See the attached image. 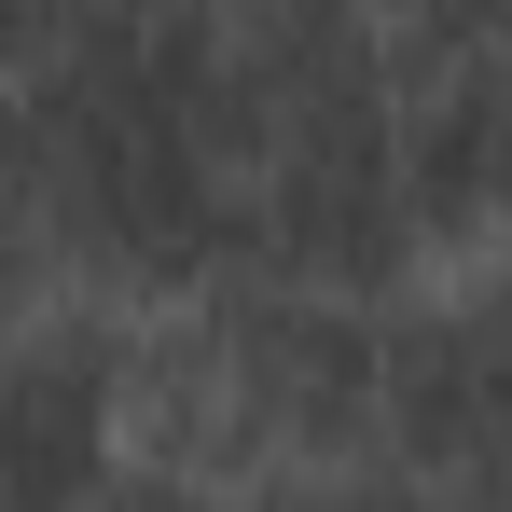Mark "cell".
<instances>
[{
    "label": "cell",
    "mask_w": 512,
    "mask_h": 512,
    "mask_svg": "<svg viewBox=\"0 0 512 512\" xmlns=\"http://www.w3.org/2000/svg\"><path fill=\"white\" fill-rule=\"evenodd\" d=\"M28 236L97 305H167L236 263V167L194 97V28L70 0L28 56Z\"/></svg>",
    "instance_id": "cell-1"
},
{
    "label": "cell",
    "mask_w": 512,
    "mask_h": 512,
    "mask_svg": "<svg viewBox=\"0 0 512 512\" xmlns=\"http://www.w3.org/2000/svg\"><path fill=\"white\" fill-rule=\"evenodd\" d=\"M194 333H208V374L236 402V443L250 471H346L374 457V402H388V305H346V291H305V277H263V263H222L180 291Z\"/></svg>",
    "instance_id": "cell-2"
},
{
    "label": "cell",
    "mask_w": 512,
    "mask_h": 512,
    "mask_svg": "<svg viewBox=\"0 0 512 512\" xmlns=\"http://www.w3.org/2000/svg\"><path fill=\"white\" fill-rule=\"evenodd\" d=\"M194 97H208L222 167L250 180L263 153H291V139L388 125L402 56H388L374 0H208V14H194Z\"/></svg>",
    "instance_id": "cell-3"
},
{
    "label": "cell",
    "mask_w": 512,
    "mask_h": 512,
    "mask_svg": "<svg viewBox=\"0 0 512 512\" xmlns=\"http://www.w3.org/2000/svg\"><path fill=\"white\" fill-rule=\"evenodd\" d=\"M374 443H388L416 485H457V471L512 457V236L416 277V305L388 319Z\"/></svg>",
    "instance_id": "cell-4"
},
{
    "label": "cell",
    "mask_w": 512,
    "mask_h": 512,
    "mask_svg": "<svg viewBox=\"0 0 512 512\" xmlns=\"http://www.w3.org/2000/svg\"><path fill=\"white\" fill-rule=\"evenodd\" d=\"M236 263L346 291V305H402L429 277V250H416V208H402V167H388V125L263 153L236 180Z\"/></svg>",
    "instance_id": "cell-5"
},
{
    "label": "cell",
    "mask_w": 512,
    "mask_h": 512,
    "mask_svg": "<svg viewBox=\"0 0 512 512\" xmlns=\"http://www.w3.org/2000/svg\"><path fill=\"white\" fill-rule=\"evenodd\" d=\"M388 167L416 208L429 263H471L512 236V42L485 56H416L388 97Z\"/></svg>",
    "instance_id": "cell-6"
},
{
    "label": "cell",
    "mask_w": 512,
    "mask_h": 512,
    "mask_svg": "<svg viewBox=\"0 0 512 512\" xmlns=\"http://www.w3.org/2000/svg\"><path fill=\"white\" fill-rule=\"evenodd\" d=\"M111 305H42L0 346V499L14 512H84L111 471Z\"/></svg>",
    "instance_id": "cell-7"
},
{
    "label": "cell",
    "mask_w": 512,
    "mask_h": 512,
    "mask_svg": "<svg viewBox=\"0 0 512 512\" xmlns=\"http://www.w3.org/2000/svg\"><path fill=\"white\" fill-rule=\"evenodd\" d=\"M250 512H443L416 471H374V457H346V471H277L250 485Z\"/></svg>",
    "instance_id": "cell-8"
},
{
    "label": "cell",
    "mask_w": 512,
    "mask_h": 512,
    "mask_svg": "<svg viewBox=\"0 0 512 512\" xmlns=\"http://www.w3.org/2000/svg\"><path fill=\"white\" fill-rule=\"evenodd\" d=\"M374 28H388V56L416 70V56H485V42H512V0H374Z\"/></svg>",
    "instance_id": "cell-9"
},
{
    "label": "cell",
    "mask_w": 512,
    "mask_h": 512,
    "mask_svg": "<svg viewBox=\"0 0 512 512\" xmlns=\"http://www.w3.org/2000/svg\"><path fill=\"white\" fill-rule=\"evenodd\" d=\"M84 512H250V499H222V485H180V471H139V457H111Z\"/></svg>",
    "instance_id": "cell-10"
},
{
    "label": "cell",
    "mask_w": 512,
    "mask_h": 512,
    "mask_svg": "<svg viewBox=\"0 0 512 512\" xmlns=\"http://www.w3.org/2000/svg\"><path fill=\"white\" fill-rule=\"evenodd\" d=\"M42 305H56V250H42V236H28V222H14V208H0V346L28 333V319H42Z\"/></svg>",
    "instance_id": "cell-11"
},
{
    "label": "cell",
    "mask_w": 512,
    "mask_h": 512,
    "mask_svg": "<svg viewBox=\"0 0 512 512\" xmlns=\"http://www.w3.org/2000/svg\"><path fill=\"white\" fill-rule=\"evenodd\" d=\"M443 512H512V457H485V471H457V485H429Z\"/></svg>",
    "instance_id": "cell-12"
},
{
    "label": "cell",
    "mask_w": 512,
    "mask_h": 512,
    "mask_svg": "<svg viewBox=\"0 0 512 512\" xmlns=\"http://www.w3.org/2000/svg\"><path fill=\"white\" fill-rule=\"evenodd\" d=\"M56 14H70V0H0V70H14V56H28V42H42Z\"/></svg>",
    "instance_id": "cell-13"
},
{
    "label": "cell",
    "mask_w": 512,
    "mask_h": 512,
    "mask_svg": "<svg viewBox=\"0 0 512 512\" xmlns=\"http://www.w3.org/2000/svg\"><path fill=\"white\" fill-rule=\"evenodd\" d=\"M111 14H167V28H194V14H208V0H111Z\"/></svg>",
    "instance_id": "cell-14"
}]
</instances>
